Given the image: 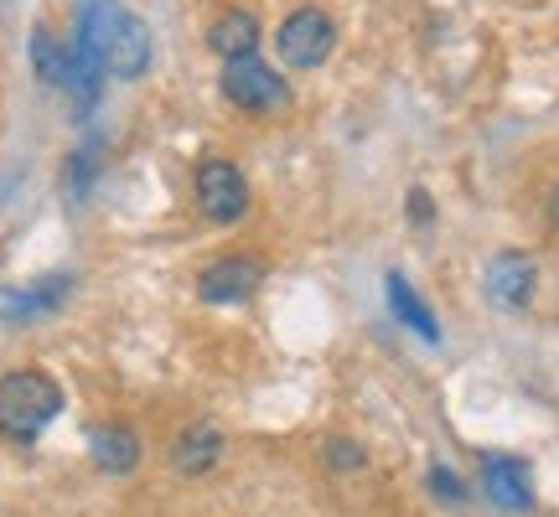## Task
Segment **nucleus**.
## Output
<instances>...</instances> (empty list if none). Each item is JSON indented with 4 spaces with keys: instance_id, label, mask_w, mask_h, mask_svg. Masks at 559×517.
I'll return each mask as SVG.
<instances>
[{
    "instance_id": "ddd939ff",
    "label": "nucleus",
    "mask_w": 559,
    "mask_h": 517,
    "mask_svg": "<svg viewBox=\"0 0 559 517\" xmlns=\"http://www.w3.org/2000/svg\"><path fill=\"white\" fill-rule=\"evenodd\" d=\"M383 296H389V311H394V321L400 326H409L419 341H430L436 347L440 341V326H436V316H430V305L415 296V285L394 269V275H383Z\"/></svg>"
},
{
    "instance_id": "39448f33",
    "label": "nucleus",
    "mask_w": 559,
    "mask_h": 517,
    "mask_svg": "<svg viewBox=\"0 0 559 517\" xmlns=\"http://www.w3.org/2000/svg\"><path fill=\"white\" fill-rule=\"evenodd\" d=\"M192 192H198L202 218L218 223V228H228V223H239L249 213V177L223 156H207L192 171Z\"/></svg>"
},
{
    "instance_id": "0eeeda50",
    "label": "nucleus",
    "mask_w": 559,
    "mask_h": 517,
    "mask_svg": "<svg viewBox=\"0 0 559 517\" xmlns=\"http://www.w3.org/2000/svg\"><path fill=\"white\" fill-rule=\"evenodd\" d=\"M481 290L502 311H528L534 296H539V264H534V254H523V249L492 254L487 269H481Z\"/></svg>"
},
{
    "instance_id": "9b49d317",
    "label": "nucleus",
    "mask_w": 559,
    "mask_h": 517,
    "mask_svg": "<svg viewBox=\"0 0 559 517\" xmlns=\"http://www.w3.org/2000/svg\"><path fill=\"white\" fill-rule=\"evenodd\" d=\"M140 456H145V445L120 419H104V424L88 430V460H94V471H104V477H130L140 466Z\"/></svg>"
},
{
    "instance_id": "7ed1b4c3",
    "label": "nucleus",
    "mask_w": 559,
    "mask_h": 517,
    "mask_svg": "<svg viewBox=\"0 0 559 517\" xmlns=\"http://www.w3.org/2000/svg\"><path fill=\"white\" fill-rule=\"evenodd\" d=\"M332 47H337V21H332V11H321V5H296L275 32L280 62L296 68V73L321 68V62L332 58Z\"/></svg>"
},
{
    "instance_id": "6e6552de",
    "label": "nucleus",
    "mask_w": 559,
    "mask_h": 517,
    "mask_svg": "<svg viewBox=\"0 0 559 517\" xmlns=\"http://www.w3.org/2000/svg\"><path fill=\"white\" fill-rule=\"evenodd\" d=\"M73 275H41L32 285H0V326H32V321L58 316L73 296Z\"/></svg>"
},
{
    "instance_id": "f3484780",
    "label": "nucleus",
    "mask_w": 559,
    "mask_h": 517,
    "mask_svg": "<svg viewBox=\"0 0 559 517\" xmlns=\"http://www.w3.org/2000/svg\"><path fill=\"white\" fill-rule=\"evenodd\" d=\"M94 171H99V145H83V151H73V160H68V197L83 202V192H88Z\"/></svg>"
},
{
    "instance_id": "423d86ee",
    "label": "nucleus",
    "mask_w": 559,
    "mask_h": 517,
    "mask_svg": "<svg viewBox=\"0 0 559 517\" xmlns=\"http://www.w3.org/2000/svg\"><path fill=\"white\" fill-rule=\"evenodd\" d=\"M264 285L260 254H218L213 264L198 269V300L202 305H243Z\"/></svg>"
},
{
    "instance_id": "f8f14e48",
    "label": "nucleus",
    "mask_w": 559,
    "mask_h": 517,
    "mask_svg": "<svg viewBox=\"0 0 559 517\" xmlns=\"http://www.w3.org/2000/svg\"><path fill=\"white\" fill-rule=\"evenodd\" d=\"M207 47H213L223 62L254 58V52H260V16L243 11V5H228V11L213 16V26H207Z\"/></svg>"
},
{
    "instance_id": "1a4fd4ad",
    "label": "nucleus",
    "mask_w": 559,
    "mask_h": 517,
    "mask_svg": "<svg viewBox=\"0 0 559 517\" xmlns=\"http://www.w3.org/2000/svg\"><path fill=\"white\" fill-rule=\"evenodd\" d=\"M477 486L487 492L492 507L502 513H534V471L523 456H502V450H481L477 456Z\"/></svg>"
},
{
    "instance_id": "9d476101",
    "label": "nucleus",
    "mask_w": 559,
    "mask_h": 517,
    "mask_svg": "<svg viewBox=\"0 0 559 517\" xmlns=\"http://www.w3.org/2000/svg\"><path fill=\"white\" fill-rule=\"evenodd\" d=\"M223 450H228V435H223L213 419H192V424H181L171 445H166V460H171V471L181 481H202L218 471Z\"/></svg>"
},
{
    "instance_id": "f257e3e1",
    "label": "nucleus",
    "mask_w": 559,
    "mask_h": 517,
    "mask_svg": "<svg viewBox=\"0 0 559 517\" xmlns=\"http://www.w3.org/2000/svg\"><path fill=\"white\" fill-rule=\"evenodd\" d=\"M62 414V383L47 368H11L0 373V440L32 450L47 424Z\"/></svg>"
},
{
    "instance_id": "2eb2a0df",
    "label": "nucleus",
    "mask_w": 559,
    "mask_h": 517,
    "mask_svg": "<svg viewBox=\"0 0 559 517\" xmlns=\"http://www.w3.org/2000/svg\"><path fill=\"white\" fill-rule=\"evenodd\" d=\"M321 460L337 471V477H353V471H362L368 466V445L353 435H332L326 445H321Z\"/></svg>"
},
{
    "instance_id": "6ab92c4d",
    "label": "nucleus",
    "mask_w": 559,
    "mask_h": 517,
    "mask_svg": "<svg viewBox=\"0 0 559 517\" xmlns=\"http://www.w3.org/2000/svg\"><path fill=\"white\" fill-rule=\"evenodd\" d=\"M544 213H549V228L559 233V181L549 187V197H544Z\"/></svg>"
},
{
    "instance_id": "20e7f679",
    "label": "nucleus",
    "mask_w": 559,
    "mask_h": 517,
    "mask_svg": "<svg viewBox=\"0 0 559 517\" xmlns=\"http://www.w3.org/2000/svg\"><path fill=\"white\" fill-rule=\"evenodd\" d=\"M151 58H156V47H151V26L130 11V5H109V21H104V68L115 73V79L135 83L151 73Z\"/></svg>"
},
{
    "instance_id": "f03ea898",
    "label": "nucleus",
    "mask_w": 559,
    "mask_h": 517,
    "mask_svg": "<svg viewBox=\"0 0 559 517\" xmlns=\"http://www.w3.org/2000/svg\"><path fill=\"white\" fill-rule=\"evenodd\" d=\"M218 88L234 109L254 115V120H270V115H280V109L290 104V83H285V73H275L270 62H260V52H254V58L223 62Z\"/></svg>"
},
{
    "instance_id": "4468645a",
    "label": "nucleus",
    "mask_w": 559,
    "mask_h": 517,
    "mask_svg": "<svg viewBox=\"0 0 559 517\" xmlns=\"http://www.w3.org/2000/svg\"><path fill=\"white\" fill-rule=\"evenodd\" d=\"M32 68L47 88H68V47H58L47 26H32Z\"/></svg>"
},
{
    "instance_id": "dca6fc26",
    "label": "nucleus",
    "mask_w": 559,
    "mask_h": 517,
    "mask_svg": "<svg viewBox=\"0 0 559 517\" xmlns=\"http://www.w3.org/2000/svg\"><path fill=\"white\" fill-rule=\"evenodd\" d=\"M425 486H430V497L445 502V507H461V502L472 497V486L461 471H451L445 460H430V471H425Z\"/></svg>"
},
{
    "instance_id": "a211bd4d",
    "label": "nucleus",
    "mask_w": 559,
    "mask_h": 517,
    "mask_svg": "<svg viewBox=\"0 0 559 517\" xmlns=\"http://www.w3.org/2000/svg\"><path fill=\"white\" fill-rule=\"evenodd\" d=\"M430 218H436V202H430L425 187H415V192H409V223H430Z\"/></svg>"
}]
</instances>
